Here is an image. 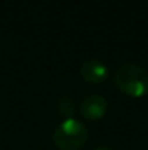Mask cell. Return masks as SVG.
<instances>
[{
	"instance_id": "6da1fadb",
	"label": "cell",
	"mask_w": 148,
	"mask_h": 150,
	"mask_svg": "<svg viewBox=\"0 0 148 150\" xmlns=\"http://www.w3.org/2000/svg\"><path fill=\"white\" fill-rule=\"evenodd\" d=\"M113 85L131 98H144L148 95L147 69L137 63H123L113 73Z\"/></svg>"
},
{
	"instance_id": "7a4b0ae2",
	"label": "cell",
	"mask_w": 148,
	"mask_h": 150,
	"mask_svg": "<svg viewBox=\"0 0 148 150\" xmlns=\"http://www.w3.org/2000/svg\"><path fill=\"white\" fill-rule=\"evenodd\" d=\"M89 139L87 127L76 120L65 118L60 122L52 133V143L60 150H79L81 149Z\"/></svg>"
},
{
	"instance_id": "8992f818",
	"label": "cell",
	"mask_w": 148,
	"mask_h": 150,
	"mask_svg": "<svg viewBox=\"0 0 148 150\" xmlns=\"http://www.w3.org/2000/svg\"><path fill=\"white\" fill-rule=\"evenodd\" d=\"M95 150H113L110 146H99V147H96Z\"/></svg>"
},
{
	"instance_id": "277c9868",
	"label": "cell",
	"mask_w": 148,
	"mask_h": 150,
	"mask_svg": "<svg viewBox=\"0 0 148 150\" xmlns=\"http://www.w3.org/2000/svg\"><path fill=\"white\" fill-rule=\"evenodd\" d=\"M80 76L90 85H100L109 77V67L100 58H89L83 61Z\"/></svg>"
},
{
	"instance_id": "5b68a950",
	"label": "cell",
	"mask_w": 148,
	"mask_h": 150,
	"mask_svg": "<svg viewBox=\"0 0 148 150\" xmlns=\"http://www.w3.org/2000/svg\"><path fill=\"white\" fill-rule=\"evenodd\" d=\"M77 103L73 96L70 95H62L57 100V112L65 118H73V115L77 112Z\"/></svg>"
},
{
	"instance_id": "3957f363",
	"label": "cell",
	"mask_w": 148,
	"mask_h": 150,
	"mask_svg": "<svg viewBox=\"0 0 148 150\" xmlns=\"http://www.w3.org/2000/svg\"><path fill=\"white\" fill-rule=\"evenodd\" d=\"M107 108H109V103L105 96H102L99 93H92L81 100L79 111L84 120L99 121L100 118H103L106 115Z\"/></svg>"
}]
</instances>
